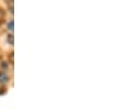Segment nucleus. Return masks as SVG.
I'll use <instances>...</instances> for the list:
<instances>
[{
  "label": "nucleus",
  "instance_id": "nucleus-1",
  "mask_svg": "<svg viewBox=\"0 0 123 109\" xmlns=\"http://www.w3.org/2000/svg\"><path fill=\"white\" fill-rule=\"evenodd\" d=\"M8 80H9V77L7 75L6 73H3V72H0V83H8Z\"/></svg>",
  "mask_w": 123,
  "mask_h": 109
},
{
  "label": "nucleus",
  "instance_id": "nucleus-2",
  "mask_svg": "<svg viewBox=\"0 0 123 109\" xmlns=\"http://www.w3.org/2000/svg\"><path fill=\"white\" fill-rule=\"evenodd\" d=\"M8 30H10V31H12L13 30V21L12 20L8 22Z\"/></svg>",
  "mask_w": 123,
  "mask_h": 109
},
{
  "label": "nucleus",
  "instance_id": "nucleus-3",
  "mask_svg": "<svg viewBox=\"0 0 123 109\" xmlns=\"http://www.w3.org/2000/svg\"><path fill=\"white\" fill-rule=\"evenodd\" d=\"M8 42H9L10 44H13V35L12 34L8 35Z\"/></svg>",
  "mask_w": 123,
  "mask_h": 109
},
{
  "label": "nucleus",
  "instance_id": "nucleus-4",
  "mask_svg": "<svg viewBox=\"0 0 123 109\" xmlns=\"http://www.w3.org/2000/svg\"><path fill=\"white\" fill-rule=\"evenodd\" d=\"M2 67H8V64H4V62H3V64H2Z\"/></svg>",
  "mask_w": 123,
  "mask_h": 109
}]
</instances>
